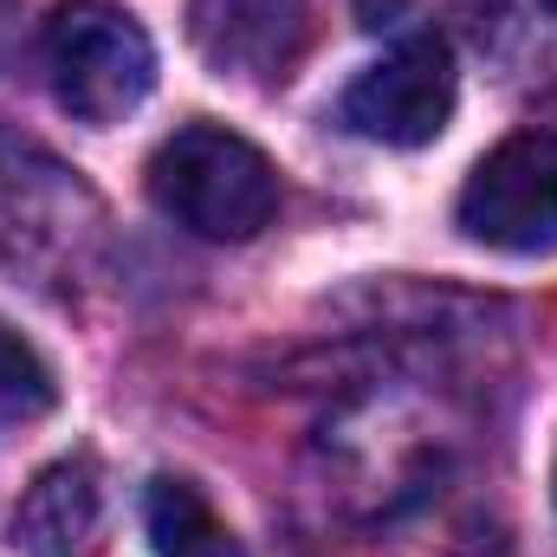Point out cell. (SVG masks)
Wrapping results in <instances>:
<instances>
[{
    "instance_id": "cell-11",
    "label": "cell",
    "mask_w": 557,
    "mask_h": 557,
    "mask_svg": "<svg viewBox=\"0 0 557 557\" xmlns=\"http://www.w3.org/2000/svg\"><path fill=\"white\" fill-rule=\"evenodd\" d=\"M552 7H557V0H552Z\"/></svg>"
},
{
    "instance_id": "cell-9",
    "label": "cell",
    "mask_w": 557,
    "mask_h": 557,
    "mask_svg": "<svg viewBox=\"0 0 557 557\" xmlns=\"http://www.w3.org/2000/svg\"><path fill=\"white\" fill-rule=\"evenodd\" d=\"M52 403H59V383H52L46 357H39L13 324H0V416L33 421V416H46Z\"/></svg>"
},
{
    "instance_id": "cell-3",
    "label": "cell",
    "mask_w": 557,
    "mask_h": 557,
    "mask_svg": "<svg viewBox=\"0 0 557 557\" xmlns=\"http://www.w3.org/2000/svg\"><path fill=\"white\" fill-rule=\"evenodd\" d=\"M52 98L78 124H124L156 85V46L117 0H59L39 33Z\"/></svg>"
},
{
    "instance_id": "cell-7",
    "label": "cell",
    "mask_w": 557,
    "mask_h": 557,
    "mask_svg": "<svg viewBox=\"0 0 557 557\" xmlns=\"http://www.w3.org/2000/svg\"><path fill=\"white\" fill-rule=\"evenodd\" d=\"M13 545L26 557H104V473L91 454L52 460L20 493Z\"/></svg>"
},
{
    "instance_id": "cell-5",
    "label": "cell",
    "mask_w": 557,
    "mask_h": 557,
    "mask_svg": "<svg viewBox=\"0 0 557 557\" xmlns=\"http://www.w3.org/2000/svg\"><path fill=\"white\" fill-rule=\"evenodd\" d=\"M454 98H460V78H454L447 39L416 33V39L389 46L370 72H357V85L344 91V124L370 143H389V149H421L447 131Z\"/></svg>"
},
{
    "instance_id": "cell-8",
    "label": "cell",
    "mask_w": 557,
    "mask_h": 557,
    "mask_svg": "<svg viewBox=\"0 0 557 557\" xmlns=\"http://www.w3.org/2000/svg\"><path fill=\"white\" fill-rule=\"evenodd\" d=\"M143 525H149L156 557H247L227 519L201 499V486L175 473H156L143 486Z\"/></svg>"
},
{
    "instance_id": "cell-2",
    "label": "cell",
    "mask_w": 557,
    "mask_h": 557,
    "mask_svg": "<svg viewBox=\"0 0 557 557\" xmlns=\"http://www.w3.org/2000/svg\"><path fill=\"white\" fill-rule=\"evenodd\" d=\"M149 201L201 240H253L278 214V169L227 124H182L149 156Z\"/></svg>"
},
{
    "instance_id": "cell-1",
    "label": "cell",
    "mask_w": 557,
    "mask_h": 557,
    "mask_svg": "<svg viewBox=\"0 0 557 557\" xmlns=\"http://www.w3.org/2000/svg\"><path fill=\"white\" fill-rule=\"evenodd\" d=\"M111 260V214L98 188L46 143L0 124V267L39 292H78Z\"/></svg>"
},
{
    "instance_id": "cell-10",
    "label": "cell",
    "mask_w": 557,
    "mask_h": 557,
    "mask_svg": "<svg viewBox=\"0 0 557 557\" xmlns=\"http://www.w3.org/2000/svg\"><path fill=\"white\" fill-rule=\"evenodd\" d=\"M552 486H557V473H552Z\"/></svg>"
},
{
    "instance_id": "cell-4",
    "label": "cell",
    "mask_w": 557,
    "mask_h": 557,
    "mask_svg": "<svg viewBox=\"0 0 557 557\" xmlns=\"http://www.w3.org/2000/svg\"><path fill=\"white\" fill-rule=\"evenodd\" d=\"M460 234L499 253H552L557 247V137L519 131L486 149L460 188Z\"/></svg>"
},
{
    "instance_id": "cell-6",
    "label": "cell",
    "mask_w": 557,
    "mask_h": 557,
    "mask_svg": "<svg viewBox=\"0 0 557 557\" xmlns=\"http://www.w3.org/2000/svg\"><path fill=\"white\" fill-rule=\"evenodd\" d=\"M188 39L221 78L278 85L311 52L305 0H188Z\"/></svg>"
}]
</instances>
